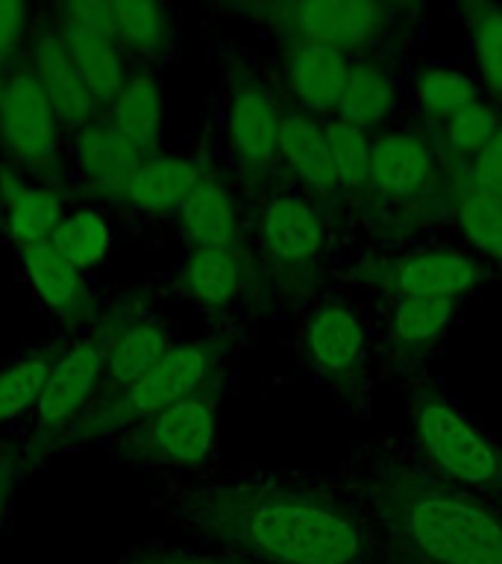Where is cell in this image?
<instances>
[{"instance_id":"1","label":"cell","mask_w":502,"mask_h":564,"mask_svg":"<svg viewBox=\"0 0 502 564\" xmlns=\"http://www.w3.org/2000/svg\"><path fill=\"white\" fill-rule=\"evenodd\" d=\"M179 511L206 535L271 564H359L368 544L347 502L306 485H211L185 494Z\"/></svg>"},{"instance_id":"2","label":"cell","mask_w":502,"mask_h":564,"mask_svg":"<svg viewBox=\"0 0 502 564\" xmlns=\"http://www.w3.org/2000/svg\"><path fill=\"white\" fill-rule=\"evenodd\" d=\"M361 491L391 532L429 564H502V520L432 470L373 462Z\"/></svg>"},{"instance_id":"3","label":"cell","mask_w":502,"mask_h":564,"mask_svg":"<svg viewBox=\"0 0 502 564\" xmlns=\"http://www.w3.org/2000/svg\"><path fill=\"white\" fill-rule=\"evenodd\" d=\"M227 338H192L174 344L153 368L132 386L91 403L79 423L65 435L62 449H79L106 438H121L167 405L197 394L218 379L220 361L227 359Z\"/></svg>"},{"instance_id":"4","label":"cell","mask_w":502,"mask_h":564,"mask_svg":"<svg viewBox=\"0 0 502 564\" xmlns=\"http://www.w3.org/2000/svg\"><path fill=\"white\" fill-rule=\"evenodd\" d=\"M241 15L259 18L282 44H315L343 56L391 42L412 18L405 3L370 0H282V3H238Z\"/></svg>"},{"instance_id":"5","label":"cell","mask_w":502,"mask_h":564,"mask_svg":"<svg viewBox=\"0 0 502 564\" xmlns=\"http://www.w3.org/2000/svg\"><path fill=\"white\" fill-rule=\"evenodd\" d=\"M414 432L440 479L502 506V444L432 388L412 394Z\"/></svg>"},{"instance_id":"6","label":"cell","mask_w":502,"mask_h":564,"mask_svg":"<svg viewBox=\"0 0 502 564\" xmlns=\"http://www.w3.org/2000/svg\"><path fill=\"white\" fill-rule=\"evenodd\" d=\"M123 308L118 315L103 317L100 324L79 341L65 347L53 368L47 386L33 409V435L26 441L24 456L30 467L51 456L53 449H62V441L79 417L91 409L103 379L106 356H109V344H112L118 324H121Z\"/></svg>"},{"instance_id":"7","label":"cell","mask_w":502,"mask_h":564,"mask_svg":"<svg viewBox=\"0 0 502 564\" xmlns=\"http://www.w3.org/2000/svg\"><path fill=\"white\" fill-rule=\"evenodd\" d=\"M255 245L264 271L285 297H297L317 276L326 227L315 200L294 185L268 188L255 209Z\"/></svg>"},{"instance_id":"8","label":"cell","mask_w":502,"mask_h":564,"mask_svg":"<svg viewBox=\"0 0 502 564\" xmlns=\"http://www.w3.org/2000/svg\"><path fill=\"white\" fill-rule=\"evenodd\" d=\"M282 109L271 83L244 56H223V139L232 165L250 183L280 165Z\"/></svg>"},{"instance_id":"9","label":"cell","mask_w":502,"mask_h":564,"mask_svg":"<svg viewBox=\"0 0 502 564\" xmlns=\"http://www.w3.org/2000/svg\"><path fill=\"white\" fill-rule=\"evenodd\" d=\"M218 435V379L197 394L167 405L118 438L130 462L148 467H200L215 449Z\"/></svg>"},{"instance_id":"10","label":"cell","mask_w":502,"mask_h":564,"mask_svg":"<svg viewBox=\"0 0 502 564\" xmlns=\"http://www.w3.org/2000/svg\"><path fill=\"white\" fill-rule=\"evenodd\" d=\"M59 121L47 104L30 59L9 68L0 86V148L24 174L53 185L62 174Z\"/></svg>"},{"instance_id":"11","label":"cell","mask_w":502,"mask_h":564,"mask_svg":"<svg viewBox=\"0 0 502 564\" xmlns=\"http://www.w3.org/2000/svg\"><path fill=\"white\" fill-rule=\"evenodd\" d=\"M359 276L388 297L461 300L482 285L484 271L473 256L452 247H426L359 268Z\"/></svg>"},{"instance_id":"12","label":"cell","mask_w":502,"mask_h":564,"mask_svg":"<svg viewBox=\"0 0 502 564\" xmlns=\"http://www.w3.org/2000/svg\"><path fill=\"white\" fill-rule=\"evenodd\" d=\"M308 370L338 397H350L364 377L368 333L359 312L343 300L317 303L303 324L299 341Z\"/></svg>"},{"instance_id":"13","label":"cell","mask_w":502,"mask_h":564,"mask_svg":"<svg viewBox=\"0 0 502 564\" xmlns=\"http://www.w3.org/2000/svg\"><path fill=\"white\" fill-rule=\"evenodd\" d=\"M438 156L426 135L414 130L382 132L373 139L368 197L379 203H421L438 183Z\"/></svg>"},{"instance_id":"14","label":"cell","mask_w":502,"mask_h":564,"mask_svg":"<svg viewBox=\"0 0 502 564\" xmlns=\"http://www.w3.org/2000/svg\"><path fill=\"white\" fill-rule=\"evenodd\" d=\"M30 65L33 74L42 86L47 104L53 106L56 121L65 130L77 132L88 121H95L100 109H97L95 97L88 91L86 79L79 77L77 65L70 59L68 47L62 42L59 26L53 18L33 24L30 35Z\"/></svg>"},{"instance_id":"15","label":"cell","mask_w":502,"mask_h":564,"mask_svg":"<svg viewBox=\"0 0 502 564\" xmlns=\"http://www.w3.org/2000/svg\"><path fill=\"white\" fill-rule=\"evenodd\" d=\"M70 153H74L77 171L83 174L88 188L106 200H123L132 176L139 174V167L150 159L139 144H132L109 121L106 112H100L95 121H88L86 127L74 132Z\"/></svg>"},{"instance_id":"16","label":"cell","mask_w":502,"mask_h":564,"mask_svg":"<svg viewBox=\"0 0 502 564\" xmlns=\"http://www.w3.org/2000/svg\"><path fill=\"white\" fill-rule=\"evenodd\" d=\"M280 165L288 167V174L297 180L299 192L308 200L329 203L341 197L324 121L303 112L299 106L282 109Z\"/></svg>"},{"instance_id":"17","label":"cell","mask_w":502,"mask_h":564,"mask_svg":"<svg viewBox=\"0 0 502 564\" xmlns=\"http://www.w3.org/2000/svg\"><path fill=\"white\" fill-rule=\"evenodd\" d=\"M171 347H174V341H171V333H167V326L162 324V321L144 315L139 308H123L118 333H114L112 344H109L103 379H100V388H97L95 400L132 386V382L139 377H144Z\"/></svg>"},{"instance_id":"18","label":"cell","mask_w":502,"mask_h":564,"mask_svg":"<svg viewBox=\"0 0 502 564\" xmlns=\"http://www.w3.org/2000/svg\"><path fill=\"white\" fill-rule=\"evenodd\" d=\"M350 56L315 44H282V70L294 104L308 115L335 112L341 104Z\"/></svg>"},{"instance_id":"19","label":"cell","mask_w":502,"mask_h":564,"mask_svg":"<svg viewBox=\"0 0 502 564\" xmlns=\"http://www.w3.org/2000/svg\"><path fill=\"white\" fill-rule=\"evenodd\" d=\"M53 21L59 26L62 42L68 47L79 77L86 79L97 109L106 112L118 100V95L127 86V77H130V70H127V53L121 51V44L114 42L112 35L100 33L95 26L77 24V21L59 15V12H53Z\"/></svg>"},{"instance_id":"20","label":"cell","mask_w":502,"mask_h":564,"mask_svg":"<svg viewBox=\"0 0 502 564\" xmlns=\"http://www.w3.org/2000/svg\"><path fill=\"white\" fill-rule=\"evenodd\" d=\"M21 264H24L26 282L33 285L35 297L42 300L53 315H59L68 324L91 321L95 300H91V291L86 285V276L51 241L24 247Z\"/></svg>"},{"instance_id":"21","label":"cell","mask_w":502,"mask_h":564,"mask_svg":"<svg viewBox=\"0 0 502 564\" xmlns=\"http://www.w3.org/2000/svg\"><path fill=\"white\" fill-rule=\"evenodd\" d=\"M179 229L192 250H238L241 247V220L227 183L209 174L203 176L188 200L179 206Z\"/></svg>"},{"instance_id":"22","label":"cell","mask_w":502,"mask_h":564,"mask_svg":"<svg viewBox=\"0 0 502 564\" xmlns=\"http://www.w3.org/2000/svg\"><path fill=\"white\" fill-rule=\"evenodd\" d=\"M209 165L203 156H150L127 185L123 200L130 209L159 215V212H179L188 194L197 188Z\"/></svg>"},{"instance_id":"23","label":"cell","mask_w":502,"mask_h":564,"mask_svg":"<svg viewBox=\"0 0 502 564\" xmlns=\"http://www.w3.org/2000/svg\"><path fill=\"white\" fill-rule=\"evenodd\" d=\"M400 88H396L394 68L379 53H361L350 62L347 86H343L341 104L335 109V118L370 132L379 123H385L396 109Z\"/></svg>"},{"instance_id":"24","label":"cell","mask_w":502,"mask_h":564,"mask_svg":"<svg viewBox=\"0 0 502 564\" xmlns=\"http://www.w3.org/2000/svg\"><path fill=\"white\" fill-rule=\"evenodd\" d=\"M247 256L238 250H192L179 268V291L203 308L232 306L247 285Z\"/></svg>"},{"instance_id":"25","label":"cell","mask_w":502,"mask_h":564,"mask_svg":"<svg viewBox=\"0 0 502 564\" xmlns=\"http://www.w3.org/2000/svg\"><path fill=\"white\" fill-rule=\"evenodd\" d=\"M109 12V30L112 39L121 44L127 56L141 62H156L174 47V18L171 9L162 3H144V0H114L106 3Z\"/></svg>"},{"instance_id":"26","label":"cell","mask_w":502,"mask_h":564,"mask_svg":"<svg viewBox=\"0 0 502 564\" xmlns=\"http://www.w3.org/2000/svg\"><path fill=\"white\" fill-rule=\"evenodd\" d=\"M65 215V197L56 185L30 188L18 183V176H9V188H3V224L21 250L51 241Z\"/></svg>"},{"instance_id":"27","label":"cell","mask_w":502,"mask_h":564,"mask_svg":"<svg viewBox=\"0 0 502 564\" xmlns=\"http://www.w3.org/2000/svg\"><path fill=\"white\" fill-rule=\"evenodd\" d=\"M458 300L444 297H391L388 312V347L396 356H414L435 347L456 321Z\"/></svg>"},{"instance_id":"28","label":"cell","mask_w":502,"mask_h":564,"mask_svg":"<svg viewBox=\"0 0 502 564\" xmlns=\"http://www.w3.org/2000/svg\"><path fill=\"white\" fill-rule=\"evenodd\" d=\"M106 115L132 144H139L148 156H156L162 139V91L150 70L130 74L127 86Z\"/></svg>"},{"instance_id":"29","label":"cell","mask_w":502,"mask_h":564,"mask_svg":"<svg viewBox=\"0 0 502 564\" xmlns=\"http://www.w3.org/2000/svg\"><path fill=\"white\" fill-rule=\"evenodd\" d=\"M414 100L429 123H444L479 100V86L470 74L452 65H426L414 77Z\"/></svg>"},{"instance_id":"30","label":"cell","mask_w":502,"mask_h":564,"mask_svg":"<svg viewBox=\"0 0 502 564\" xmlns=\"http://www.w3.org/2000/svg\"><path fill=\"white\" fill-rule=\"evenodd\" d=\"M65 347H44L0 368V426L33 412Z\"/></svg>"},{"instance_id":"31","label":"cell","mask_w":502,"mask_h":564,"mask_svg":"<svg viewBox=\"0 0 502 564\" xmlns=\"http://www.w3.org/2000/svg\"><path fill=\"white\" fill-rule=\"evenodd\" d=\"M458 12L465 18L467 42L484 91L491 95L493 104L502 106V7L470 0Z\"/></svg>"},{"instance_id":"32","label":"cell","mask_w":502,"mask_h":564,"mask_svg":"<svg viewBox=\"0 0 502 564\" xmlns=\"http://www.w3.org/2000/svg\"><path fill=\"white\" fill-rule=\"evenodd\" d=\"M329 150H332L335 176H338V192L356 200H368L370 188V159H373V141L370 132L341 121V118H329L324 121Z\"/></svg>"},{"instance_id":"33","label":"cell","mask_w":502,"mask_h":564,"mask_svg":"<svg viewBox=\"0 0 502 564\" xmlns=\"http://www.w3.org/2000/svg\"><path fill=\"white\" fill-rule=\"evenodd\" d=\"M51 245L68 259L79 273L100 268L112 247V229L106 218L95 209H77L74 215H65Z\"/></svg>"},{"instance_id":"34","label":"cell","mask_w":502,"mask_h":564,"mask_svg":"<svg viewBox=\"0 0 502 564\" xmlns=\"http://www.w3.org/2000/svg\"><path fill=\"white\" fill-rule=\"evenodd\" d=\"M452 209L467 241L482 256L502 264V194L456 192Z\"/></svg>"},{"instance_id":"35","label":"cell","mask_w":502,"mask_h":564,"mask_svg":"<svg viewBox=\"0 0 502 564\" xmlns=\"http://www.w3.org/2000/svg\"><path fill=\"white\" fill-rule=\"evenodd\" d=\"M500 123L502 118L493 106L476 100L458 115H452L444 127H438L440 144H444L449 159H456L461 165H470L482 153L484 144L493 139V132L500 130Z\"/></svg>"},{"instance_id":"36","label":"cell","mask_w":502,"mask_h":564,"mask_svg":"<svg viewBox=\"0 0 502 564\" xmlns=\"http://www.w3.org/2000/svg\"><path fill=\"white\" fill-rule=\"evenodd\" d=\"M456 192L502 194V123L482 153L456 171Z\"/></svg>"},{"instance_id":"37","label":"cell","mask_w":502,"mask_h":564,"mask_svg":"<svg viewBox=\"0 0 502 564\" xmlns=\"http://www.w3.org/2000/svg\"><path fill=\"white\" fill-rule=\"evenodd\" d=\"M33 35V15L24 3L0 0V74H9L18 62L24 59L21 51Z\"/></svg>"},{"instance_id":"38","label":"cell","mask_w":502,"mask_h":564,"mask_svg":"<svg viewBox=\"0 0 502 564\" xmlns=\"http://www.w3.org/2000/svg\"><path fill=\"white\" fill-rule=\"evenodd\" d=\"M26 467H30V462H26L24 449L21 453H0V514L7 509L9 497L15 491L18 479L24 476Z\"/></svg>"},{"instance_id":"39","label":"cell","mask_w":502,"mask_h":564,"mask_svg":"<svg viewBox=\"0 0 502 564\" xmlns=\"http://www.w3.org/2000/svg\"><path fill=\"white\" fill-rule=\"evenodd\" d=\"M127 564H238L232 558H215V555H192V553H156L139 555L135 562Z\"/></svg>"},{"instance_id":"40","label":"cell","mask_w":502,"mask_h":564,"mask_svg":"<svg viewBox=\"0 0 502 564\" xmlns=\"http://www.w3.org/2000/svg\"><path fill=\"white\" fill-rule=\"evenodd\" d=\"M3 77H7V74H0V86H3Z\"/></svg>"}]
</instances>
